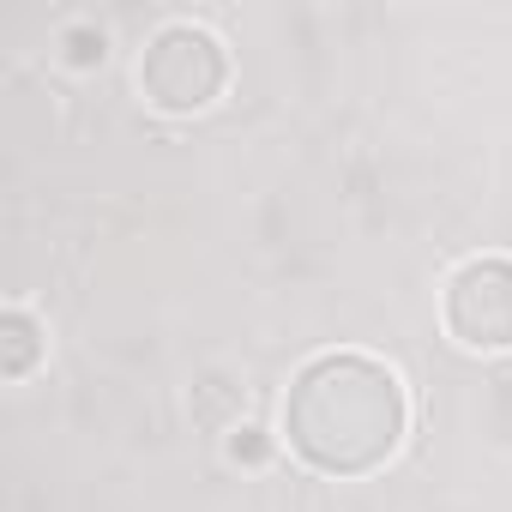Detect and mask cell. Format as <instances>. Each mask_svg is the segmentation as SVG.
Here are the masks:
<instances>
[{
	"label": "cell",
	"mask_w": 512,
	"mask_h": 512,
	"mask_svg": "<svg viewBox=\"0 0 512 512\" xmlns=\"http://www.w3.org/2000/svg\"><path fill=\"white\" fill-rule=\"evenodd\" d=\"M410 428L398 374L368 350H326L296 368L284 392V440L314 476H374Z\"/></svg>",
	"instance_id": "cell-1"
},
{
	"label": "cell",
	"mask_w": 512,
	"mask_h": 512,
	"mask_svg": "<svg viewBox=\"0 0 512 512\" xmlns=\"http://www.w3.org/2000/svg\"><path fill=\"white\" fill-rule=\"evenodd\" d=\"M139 97L157 109V115H199L223 97L229 85V55L211 31L199 25H163L145 55H139Z\"/></svg>",
	"instance_id": "cell-2"
},
{
	"label": "cell",
	"mask_w": 512,
	"mask_h": 512,
	"mask_svg": "<svg viewBox=\"0 0 512 512\" xmlns=\"http://www.w3.org/2000/svg\"><path fill=\"white\" fill-rule=\"evenodd\" d=\"M440 326L452 344L476 356L512 350V260H500V253L464 260L440 290Z\"/></svg>",
	"instance_id": "cell-3"
},
{
	"label": "cell",
	"mask_w": 512,
	"mask_h": 512,
	"mask_svg": "<svg viewBox=\"0 0 512 512\" xmlns=\"http://www.w3.org/2000/svg\"><path fill=\"white\" fill-rule=\"evenodd\" d=\"M43 350H49V338H43V326H37L25 308H7V314H0V374H7V380H25Z\"/></svg>",
	"instance_id": "cell-4"
},
{
	"label": "cell",
	"mask_w": 512,
	"mask_h": 512,
	"mask_svg": "<svg viewBox=\"0 0 512 512\" xmlns=\"http://www.w3.org/2000/svg\"><path fill=\"white\" fill-rule=\"evenodd\" d=\"M67 61H73V67L103 61V31H67Z\"/></svg>",
	"instance_id": "cell-5"
},
{
	"label": "cell",
	"mask_w": 512,
	"mask_h": 512,
	"mask_svg": "<svg viewBox=\"0 0 512 512\" xmlns=\"http://www.w3.org/2000/svg\"><path fill=\"white\" fill-rule=\"evenodd\" d=\"M229 452H235V458H247V464H260V458H266V440H260V428H235Z\"/></svg>",
	"instance_id": "cell-6"
}]
</instances>
